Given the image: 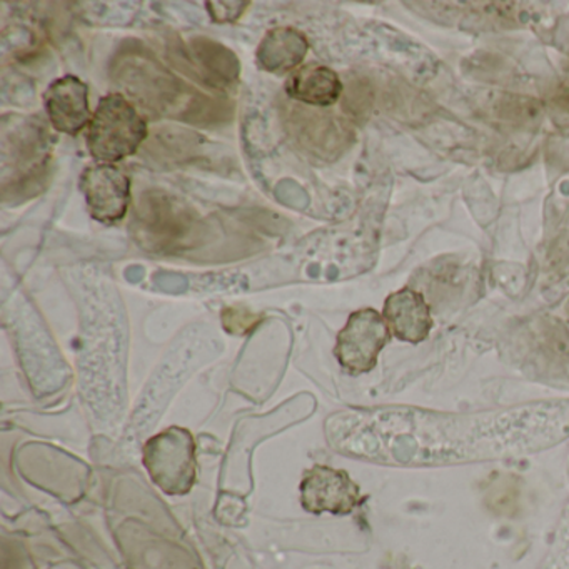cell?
<instances>
[{"label": "cell", "instance_id": "6da1fadb", "mask_svg": "<svg viewBox=\"0 0 569 569\" xmlns=\"http://www.w3.org/2000/svg\"><path fill=\"white\" fill-rule=\"evenodd\" d=\"M112 81L152 119L171 118L209 128L226 124L234 116L229 99L212 98L174 76L139 42L124 46L112 59Z\"/></svg>", "mask_w": 569, "mask_h": 569}, {"label": "cell", "instance_id": "7a4b0ae2", "mask_svg": "<svg viewBox=\"0 0 569 569\" xmlns=\"http://www.w3.org/2000/svg\"><path fill=\"white\" fill-rule=\"evenodd\" d=\"M206 222L196 209L169 192H142L132 216V239L152 254H179L198 248L206 236Z\"/></svg>", "mask_w": 569, "mask_h": 569}, {"label": "cell", "instance_id": "3957f363", "mask_svg": "<svg viewBox=\"0 0 569 569\" xmlns=\"http://www.w3.org/2000/svg\"><path fill=\"white\" fill-rule=\"evenodd\" d=\"M52 139L38 118H14L4 128V201L34 198L48 182Z\"/></svg>", "mask_w": 569, "mask_h": 569}, {"label": "cell", "instance_id": "277c9868", "mask_svg": "<svg viewBox=\"0 0 569 569\" xmlns=\"http://www.w3.org/2000/svg\"><path fill=\"white\" fill-rule=\"evenodd\" d=\"M148 122L122 94L101 99L89 124L88 151L101 164H114L134 156L148 141Z\"/></svg>", "mask_w": 569, "mask_h": 569}, {"label": "cell", "instance_id": "5b68a950", "mask_svg": "<svg viewBox=\"0 0 569 569\" xmlns=\"http://www.w3.org/2000/svg\"><path fill=\"white\" fill-rule=\"evenodd\" d=\"M144 466L166 495L182 496L191 491L196 481V446L191 432L169 428L149 439Z\"/></svg>", "mask_w": 569, "mask_h": 569}, {"label": "cell", "instance_id": "8992f818", "mask_svg": "<svg viewBox=\"0 0 569 569\" xmlns=\"http://www.w3.org/2000/svg\"><path fill=\"white\" fill-rule=\"evenodd\" d=\"M169 59L182 74L216 91H228L241 76L238 56L206 36H194L188 42L178 39L169 46Z\"/></svg>", "mask_w": 569, "mask_h": 569}, {"label": "cell", "instance_id": "52a82bcc", "mask_svg": "<svg viewBox=\"0 0 569 569\" xmlns=\"http://www.w3.org/2000/svg\"><path fill=\"white\" fill-rule=\"evenodd\" d=\"M389 339V329L379 312L362 309L349 318L338 335L335 355L339 365L352 375L375 368L378 355Z\"/></svg>", "mask_w": 569, "mask_h": 569}, {"label": "cell", "instance_id": "ba28073f", "mask_svg": "<svg viewBox=\"0 0 569 569\" xmlns=\"http://www.w3.org/2000/svg\"><path fill=\"white\" fill-rule=\"evenodd\" d=\"M79 186L96 221L114 224L124 219L131 202V179L118 166L101 162L89 166Z\"/></svg>", "mask_w": 569, "mask_h": 569}, {"label": "cell", "instance_id": "9c48e42d", "mask_svg": "<svg viewBox=\"0 0 569 569\" xmlns=\"http://www.w3.org/2000/svg\"><path fill=\"white\" fill-rule=\"evenodd\" d=\"M361 502L359 488L345 471L315 466L301 482V505L306 511L321 515H349Z\"/></svg>", "mask_w": 569, "mask_h": 569}, {"label": "cell", "instance_id": "30bf717a", "mask_svg": "<svg viewBox=\"0 0 569 569\" xmlns=\"http://www.w3.org/2000/svg\"><path fill=\"white\" fill-rule=\"evenodd\" d=\"M88 96V86L76 76H64L49 86L44 106L56 131L78 136L86 126L91 124L94 116L89 109Z\"/></svg>", "mask_w": 569, "mask_h": 569}, {"label": "cell", "instance_id": "8fae6325", "mask_svg": "<svg viewBox=\"0 0 569 569\" xmlns=\"http://www.w3.org/2000/svg\"><path fill=\"white\" fill-rule=\"evenodd\" d=\"M331 116L296 108L291 114L289 131L299 144L305 146L306 151L319 158L325 156L332 158L338 149L348 142V138H346V128H342Z\"/></svg>", "mask_w": 569, "mask_h": 569}, {"label": "cell", "instance_id": "7c38bea8", "mask_svg": "<svg viewBox=\"0 0 569 569\" xmlns=\"http://www.w3.org/2000/svg\"><path fill=\"white\" fill-rule=\"evenodd\" d=\"M309 42L292 28H276L266 34L258 48L259 68L271 74H284L298 68L308 56Z\"/></svg>", "mask_w": 569, "mask_h": 569}, {"label": "cell", "instance_id": "4fadbf2b", "mask_svg": "<svg viewBox=\"0 0 569 569\" xmlns=\"http://www.w3.org/2000/svg\"><path fill=\"white\" fill-rule=\"evenodd\" d=\"M286 92L292 101L301 104L328 108L342 94V82L329 68L306 66L288 79Z\"/></svg>", "mask_w": 569, "mask_h": 569}, {"label": "cell", "instance_id": "5bb4252c", "mask_svg": "<svg viewBox=\"0 0 569 569\" xmlns=\"http://www.w3.org/2000/svg\"><path fill=\"white\" fill-rule=\"evenodd\" d=\"M385 316L395 335L405 341L418 342L431 328L428 306L422 296L405 289L386 301Z\"/></svg>", "mask_w": 569, "mask_h": 569}, {"label": "cell", "instance_id": "9a60e30c", "mask_svg": "<svg viewBox=\"0 0 569 569\" xmlns=\"http://www.w3.org/2000/svg\"><path fill=\"white\" fill-rule=\"evenodd\" d=\"M144 154L162 166L184 164L198 158L204 138L194 131L164 128L144 142Z\"/></svg>", "mask_w": 569, "mask_h": 569}, {"label": "cell", "instance_id": "2e32d148", "mask_svg": "<svg viewBox=\"0 0 569 569\" xmlns=\"http://www.w3.org/2000/svg\"><path fill=\"white\" fill-rule=\"evenodd\" d=\"M222 322H224L226 331L232 332V335H246L258 325V318L246 309L231 308L222 312Z\"/></svg>", "mask_w": 569, "mask_h": 569}, {"label": "cell", "instance_id": "e0dca14e", "mask_svg": "<svg viewBox=\"0 0 569 569\" xmlns=\"http://www.w3.org/2000/svg\"><path fill=\"white\" fill-rule=\"evenodd\" d=\"M536 106L528 99L509 98L501 102L499 108V118L511 119V121H525L528 119H538Z\"/></svg>", "mask_w": 569, "mask_h": 569}, {"label": "cell", "instance_id": "ac0fdd59", "mask_svg": "<svg viewBox=\"0 0 569 569\" xmlns=\"http://www.w3.org/2000/svg\"><path fill=\"white\" fill-rule=\"evenodd\" d=\"M342 102H345L342 106H345L346 112L355 116V118H361V116L368 112L369 106H371V92L365 86H361V82L351 84Z\"/></svg>", "mask_w": 569, "mask_h": 569}, {"label": "cell", "instance_id": "d6986e66", "mask_svg": "<svg viewBox=\"0 0 569 569\" xmlns=\"http://www.w3.org/2000/svg\"><path fill=\"white\" fill-rule=\"evenodd\" d=\"M208 11L212 21L218 24H228L236 22L249 8V2H208Z\"/></svg>", "mask_w": 569, "mask_h": 569}, {"label": "cell", "instance_id": "ffe728a7", "mask_svg": "<svg viewBox=\"0 0 569 569\" xmlns=\"http://www.w3.org/2000/svg\"><path fill=\"white\" fill-rule=\"evenodd\" d=\"M561 104L565 106V108L569 111V92H566V94L562 96Z\"/></svg>", "mask_w": 569, "mask_h": 569}]
</instances>
